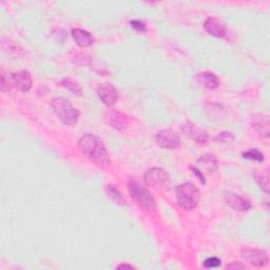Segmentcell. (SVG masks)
<instances>
[{
	"instance_id": "obj_13",
	"label": "cell",
	"mask_w": 270,
	"mask_h": 270,
	"mask_svg": "<svg viewBox=\"0 0 270 270\" xmlns=\"http://www.w3.org/2000/svg\"><path fill=\"white\" fill-rule=\"evenodd\" d=\"M252 128L263 137L269 136V117L265 114H258L252 120Z\"/></svg>"
},
{
	"instance_id": "obj_15",
	"label": "cell",
	"mask_w": 270,
	"mask_h": 270,
	"mask_svg": "<svg viewBox=\"0 0 270 270\" xmlns=\"http://www.w3.org/2000/svg\"><path fill=\"white\" fill-rule=\"evenodd\" d=\"M107 121L108 123L111 125L114 129L116 130H124L127 125H128V120H127V116L124 114L116 112V111H111L107 114Z\"/></svg>"
},
{
	"instance_id": "obj_21",
	"label": "cell",
	"mask_w": 270,
	"mask_h": 270,
	"mask_svg": "<svg viewBox=\"0 0 270 270\" xmlns=\"http://www.w3.org/2000/svg\"><path fill=\"white\" fill-rule=\"evenodd\" d=\"M242 156L249 160H255V162H258V163H263L265 159L264 154L258 149H250L247 151H244Z\"/></svg>"
},
{
	"instance_id": "obj_6",
	"label": "cell",
	"mask_w": 270,
	"mask_h": 270,
	"mask_svg": "<svg viewBox=\"0 0 270 270\" xmlns=\"http://www.w3.org/2000/svg\"><path fill=\"white\" fill-rule=\"evenodd\" d=\"M242 257L250 265L256 267H264L269 262L267 251L259 248H243Z\"/></svg>"
},
{
	"instance_id": "obj_25",
	"label": "cell",
	"mask_w": 270,
	"mask_h": 270,
	"mask_svg": "<svg viewBox=\"0 0 270 270\" xmlns=\"http://www.w3.org/2000/svg\"><path fill=\"white\" fill-rule=\"evenodd\" d=\"M130 24H131V27L137 32H145L147 30L146 24L140 20H131Z\"/></svg>"
},
{
	"instance_id": "obj_22",
	"label": "cell",
	"mask_w": 270,
	"mask_h": 270,
	"mask_svg": "<svg viewBox=\"0 0 270 270\" xmlns=\"http://www.w3.org/2000/svg\"><path fill=\"white\" fill-rule=\"evenodd\" d=\"M234 139V135L230 132H222V133H219L217 134L214 140L215 141H218V142H223V143H228V142H230Z\"/></svg>"
},
{
	"instance_id": "obj_16",
	"label": "cell",
	"mask_w": 270,
	"mask_h": 270,
	"mask_svg": "<svg viewBox=\"0 0 270 270\" xmlns=\"http://www.w3.org/2000/svg\"><path fill=\"white\" fill-rule=\"evenodd\" d=\"M199 166L202 167V172L205 171L206 173H213L217 169V159L213 155H204L199 158L198 160Z\"/></svg>"
},
{
	"instance_id": "obj_18",
	"label": "cell",
	"mask_w": 270,
	"mask_h": 270,
	"mask_svg": "<svg viewBox=\"0 0 270 270\" xmlns=\"http://www.w3.org/2000/svg\"><path fill=\"white\" fill-rule=\"evenodd\" d=\"M200 77H201L202 81L204 82V84L208 89L214 90L219 86V80H218L217 76L214 73L204 72V73H202L200 75Z\"/></svg>"
},
{
	"instance_id": "obj_23",
	"label": "cell",
	"mask_w": 270,
	"mask_h": 270,
	"mask_svg": "<svg viewBox=\"0 0 270 270\" xmlns=\"http://www.w3.org/2000/svg\"><path fill=\"white\" fill-rule=\"evenodd\" d=\"M222 261L219 260L216 257H212V258H208L207 260H205L204 262V266L206 268H216L218 266H221Z\"/></svg>"
},
{
	"instance_id": "obj_17",
	"label": "cell",
	"mask_w": 270,
	"mask_h": 270,
	"mask_svg": "<svg viewBox=\"0 0 270 270\" xmlns=\"http://www.w3.org/2000/svg\"><path fill=\"white\" fill-rule=\"evenodd\" d=\"M105 189H106V193L108 194V197L111 199L115 202V204H117V205H126L125 198L123 197V194L121 193V191L115 187V185L108 184L106 186Z\"/></svg>"
},
{
	"instance_id": "obj_11",
	"label": "cell",
	"mask_w": 270,
	"mask_h": 270,
	"mask_svg": "<svg viewBox=\"0 0 270 270\" xmlns=\"http://www.w3.org/2000/svg\"><path fill=\"white\" fill-rule=\"evenodd\" d=\"M182 130L188 137H190L197 142L206 143L208 140V134L205 131L200 129L198 126L193 125L192 123L187 122L186 124L182 125Z\"/></svg>"
},
{
	"instance_id": "obj_7",
	"label": "cell",
	"mask_w": 270,
	"mask_h": 270,
	"mask_svg": "<svg viewBox=\"0 0 270 270\" xmlns=\"http://www.w3.org/2000/svg\"><path fill=\"white\" fill-rule=\"evenodd\" d=\"M156 142L165 149H175L180 146L181 138L179 134L171 129H165L156 134Z\"/></svg>"
},
{
	"instance_id": "obj_1",
	"label": "cell",
	"mask_w": 270,
	"mask_h": 270,
	"mask_svg": "<svg viewBox=\"0 0 270 270\" xmlns=\"http://www.w3.org/2000/svg\"><path fill=\"white\" fill-rule=\"evenodd\" d=\"M78 149L89 156L93 163L104 168L109 165L110 156L103 140L94 134H84L78 140Z\"/></svg>"
},
{
	"instance_id": "obj_2",
	"label": "cell",
	"mask_w": 270,
	"mask_h": 270,
	"mask_svg": "<svg viewBox=\"0 0 270 270\" xmlns=\"http://www.w3.org/2000/svg\"><path fill=\"white\" fill-rule=\"evenodd\" d=\"M175 197L180 207L186 211H190L198 207L201 193L193 183H184L175 188Z\"/></svg>"
},
{
	"instance_id": "obj_3",
	"label": "cell",
	"mask_w": 270,
	"mask_h": 270,
	"mask_svg": "<svg viewBox=\"0 0 270 270\" xmlns=\"http://www.w3.org/2000/svg\"><path fill=\"white\" fill-rule=\"evenodd\" d=\"M54 113L67 126H73L78 122L80 112L74 108L69 99L65 97H56L51 101Z\"/></svg>"
},
{
	"instance_id": "obj_24",
	"label": "cell",
	"mask_w": 270,
	"mask_h": 270,
	"mask_svg": "<svg viewBox=\"0 0 270 270\" xmlns=\"http://www.w3.org/2000/svg\"><path fill=\"white\" fill-rule=\"evenodd\" d=\"M11 83H13L12 79H6V75L4 74V72H1V91L2 92H6L11 89Z\"/></svg>"
},
{
	"instance_id": "obj_12",
	"label": "cell",
	"mask_w": 270,
	"mask_h": 270,
	"mask_svg": "<svg viewBox=\"0 0 270 270\" xmlns=\"http://www.w3.org/2000/svg\"><path fill=\"white\" fill-rule=\"evenodd\" d=\"M12 81L14 86L22 91L28 92L32 88V76L28 71H19L12 75Z\"/></svg>"
},
{
	"instance_id": "obj_9",
	"label": "cell",
	"mask_w": 270,
	"mask_h": 270,
	"mask_svg": "<svg viewBox=\"0 0 270 270\" xmlns=\"http://www.w3.org/2000/svg\"><path fill=\"white\" fill-rule=\"evenodd\" d=\"M97 95L103 103L109 107L114 106L120 97L117 90L111 83H103L97 88Z\"/></svg>"
},
{
	"instance_id": "obj_26",
	"label": "cell",
	"mask_w": 270,
	"mask_h": 270,
	"mask_svg": "<svg viewBox=\"0 0 270 270\" xmlns=\"http://www.w3.org/2000/svg\"><path fill=\"white\" fill-rule=\"evenodd\" d=\"M190 168H191L192 172H193L194 174H196V175L199 177L200 181H201V183H202V184H205V183H206V181H205L204 174H202V172L200 170V169H199V168H193V167H190Z\"/></svg>"
},
{
	"instance_id": "obj_4",
	"label": "cell",
	"mask_w": 270,
	"mask_h": 270,
	"mask_svg": "<svg viewBox=\"0 0 270 270\" xmlns=\"http://www.w3.org/2000/svg\"><path fill=\"white\" fill-rule=\"evenodd\" d=\"M129 192L132 200L136 202V204L142 208L143 210L149 211H155L156 205L155 201L152 198L151 193L148 191V189L140 184L136 180H130L129 182Z\"/></svg>"
},
{
	"instance_id": "obj_19",
	"label": "cell",
	"mask_w": 270,
	"mask_h": 270,
	"mask_svg": "<svg viewBox=\"0 0 270 270\" xmlns=\"http://www.w3.org/2000/svg\"><path fill=\"white\" fill-rule=\"evenodd\" d=\"M62 84L63 86L68 89V90H70L73 94H77V95H81V93H82V89L80 87V84L77 82V81H75L74 79L70 78V77H66L65 79H63L62 81Z\"/></svg>"
},
{
	"instance_id": "obj_28",
	"label": "cell",
	"mask_w": 270,
	"mask_h": 270,
	"mask_svg": "<svg viewBox=\"0 0 270 270\" xmlns=\"http://www.w3.org/2000/svg\"><path fill=\"white\" fill-rule=\"evenodd\" d=\"M116 269H134V266L130 264H121L116 267Z\"/></svg>"
},
{
	"instance_id": "obj_8",
	"label": "cell",
	"mask_w": 270,
	"mask_h": 270,
	"mask_svg": "<svg viewBox=\"0 0 270 270\" xmlns=\"http://www.w3.org/2000/svg\"><path fill=\"white\" fill-rule=\"evenodd\" d=\"M224 201L228 207L238 211V212H246L251 208V204L248 200L233 192H226L224 194Z\"/></svg>"
},
{
	"instance_id": "obj_27",
	"label": "cell",
	"mask_w": 270,
	"mask_h": 270,
	"mask_svg": "<svg viewBox=\"0 0 270 270\" xmlns=\"http://www.w3.org/2000/svg\"><path fill=\"white\" fill-rule=\"evenodd\" d=\"M226 267L230 269H246V266L242 264L241 262H233L231 264H228Z\"/></svg>"
},
{
	"instance_id": "obj_20",
	"label": "cell",
	"mask_w": 270,
	"mask_h": 270,
	"mask_svg": "<svg viewBox=\"0 0 270 270\" xmlns=\"http://www.w3.org/2000/svg\"><path fill=\"white\" fill-rule=\"evenodd\" d=\"M256 181L258 184L261 186V188L263 189L266 193L269 191V174L268 170L265 169V170H262L261 172L256 173Z\"/></svg>"
},
{
	"instance_id": "obj_10",
	"label": "cell",
	"mask_w": 270,
	"mask_h": 270,
	"mask_svg": "<svg viewBox=\"0 0 270 270\" xmlns=\"http://www.w3.org/2000/svg\"><path fill=\"white\" fill-rule=\"evenodd\" d=\"M204 28L210 35L218 38L225 37L227 34L225 23L222 20L216 18V17H208L206 21L204 22Z\"/></svg>"
},
{
	"instance_id": "obj_5",
	"label": "cell",
	"mask_w": 270,
	"mask_h": 270,
	"mask_svg": "<svg viewBox=\"0 0 270 270\" xmlns=\"http://www.w3.org/2000/svg\"><path fill=\"white\" fill-rule=\"evenodd\" d=\"M146 185L157 190H165L170 184V176L162 168H151L143 176Z\"/></svg>"
},
{
	"instance_id": "obj_14",
	"label": "cell",
	"mask_w": 270,
	"mask_h": 270,
	"mask_svg": "<svg viewBox=\"0 0 270 270\" xmlns=\"http://www.w3.org/2000/svg\"><path fill=\"white\" fill-rule=\"evenodd\" d=\"M71 33L74 41L81 48H88L94 44V37L88 31H84L82 29H73Z\"/></svg>"
}]
</instances>
